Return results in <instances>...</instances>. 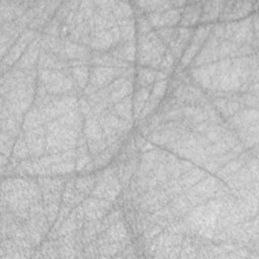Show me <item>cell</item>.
I'll return each instance as SVG.
<instances>
[{"label": "cell", "mask_w": 259, "mask_h": 259, "mask_svg": "<svg viewBox=\"0 0 259 259\" xmlns=\"http://www.w3.org/2000/svg\"><path fill=\"white\" fill-rule=\"evenodd\" d=\"M203 2H192L188 6H186L184 10V14L182 15L181 24L183 26L185 25H192L196 23L200 19L201 15V8H202Z\"/></svg>", "instance_id": "obj_1"}, {"label": "cell", "mask_w": 259, "mask_h": 259, "mask_svg": "<svg viewBox=\"0 0 259 259\" xmlns=\"http://www.w3.org/2000/svg\"><path fill=\"white\" fill-rule=\"evenodd\" d=\"M64 210H65V208H63V209H62V212H63V213H64ZM65 213H67V211H65ZM59 219H60V220H62V219H63V215H60V218H59Z\"/></svg>", "instance_id": "obj_3"}, {"label": "cell", "mask_w": 259, "mask_h": 259, "mask_svg": "<svg viewBox=\"0 0 259 259\" xmlns=\"http://www.w3.org/2000/svg\"><path fill=\"white\" fill-rule=\"evenodd\" d=\"M225 2H205L201 8V15L199 21L208 22L215 19L221 10H223Z\"/></svg>", "instance_id": "obj_2"}]
</instances>
